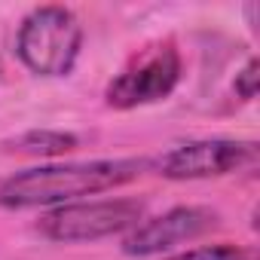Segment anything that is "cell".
I'll list each match as a JSON object with an SVG mask.
<instances>
[{
    "label": "cell",
    "instance_id": "6da1fadb",
    "mask_svg": "<svg viewBox=\"0 0 260 260\" xmlns=\"http://www.w3.org/2000/svg\"><path fill=\"white\" fill-rule=\"evenodd\" d=\"M144 159H92L64 166H37L0 181L4 208H37V205H71L74 199L95 196L141 178Z\"/></svg>",
    "mask_w": 260,
    "mask_h": 260
},
{
    "label": "cell",
    "instance_id": "7a4b0ae2",
    "mask_svg": "<svg viewBox=\"0 0 260 260\" xmlns=\"http://www.w3.org/2000/svg\"><path fill=\"white\" fill-rule=\"evenodd\" d=\"M83 46V25L68 7H37L16 34L19 61L37 77H68Z\"/></svg>",
    "mask_w": 260,
    "mask_h": 260
},
{
    "label": "cell",
    "instance_id": "3957f363",
    "mask_svg": "<svg viewBox=\"0 0 260 260\" xmlns=\"http://www.w3.org/2000/svg\"><path fill=\"white\" fill-rule=\"evenodd\" d=\"M144 217V202L138 199H98V202H71L55 205L37 223L40 236L49 242H98L125 230H135Z\"/></svg>",
    "mask_w": 260,
    "mask_h": 260
},
{
    "label": "cell",
    "instance_id": "277c9868",
    "mask_svg": "<svg viewBox=\"0 0 260 260\" xmlns=\"http://www.w3.org/2000/svg\"><path fill=\"white\" fill-rule=\"evenodd\" d=\"M257 159V147L251 141H230V138H205L190 141L169 150L156 169L169 181H202V178H223L233 175Z\"/></svg>",
    "mask_w": 260,
    "mask_h": 260
},
{
    "label": "cell",
    "instance_id": "5b68a950",
    "mask_svg": "<svg viewBox=\"0 0 260 260\" xmlns=\"http://www.w3.org/2000/svg\"><path fill=\"white\" fill-rule=\"evenodd\" d=\"M181 80V55L175 46H159L150 55H144L138 64L116 74L104 92L107 104L116 110H132L141 104L162 101L175 92Z\"/></svg>",
    "mask_w": 260,
    "mask_h": 260
},
{
    "label": "cell",
    "instance_id": "8992f818",
    "mask_svg": "<svg viewBox=\"0 0 260 260\" xmlns=\"http://www.w3.org/2000/svg\"><path fill=\"white\" fill-rule=\"evenodd\" d=\"M214 226H217V214L211 208L181 205V208H172L159 217L138 223L135 230H128V236L122 239V251L128 257H153V254L172 251L184 242H193Z\"/></svg>",
    "mask_w": 260,
    "mask_h": 260
},
{
    "label": "cell",
    "instance_id": "52a82bcc",
    "mask_svg": "<svg viewBox=\"0 0 260 260\" xmlns=\"http://www.w3.org/2000/svg\"><path fill=\"white\" fill-rule=\"evenodd\" d=\"M16 153H31V156H58L77 147V138L71 132H52V128H43V132H25L16 141L7 144Z\"/></svg>",
    "mask_w": 260,
    "mask_h": 260
},
{
    "label": "cell",
    "instance_id": "ba28073f",
    "mask_svg": "<svg viewBox=\"0 0 260 260\" xmlns=\"http://www.w3.org/2000/svg\"><path fill=\"white\" fill-rule=\"evenodd\" d=\"M169 260H257V254L251 248H242V245H230V242H220V245H202V248H190L184 254H175Z\"/></svg>",
    "mask_w": 260,
    "mask_h": 260
},
{
    "label": "cell",
    "instance_id": "9c48e42d",
    "mask_svg": "<svg viewBox=\"0 0 260 260\" xmlns=\"http://www.w3.org/2000/svg\"><path fill=\"white\" fill-rule=\"evenodd\" d=\"M236 92L245 98V101H251L254 95H257V61L251 58L248 64H245V71L236 77Z\"/></svg>",
    "mask_w": 260,
    "mask_h": 260
}]
</instances>
